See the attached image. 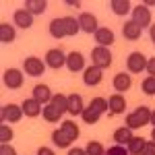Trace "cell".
Segmentation results:
<instances>
[{
	"label": "cell",
	"mask_w": 155,
	"mask_h": 155,
	"mask_svg": "<svg viewBox=\"0 0 155 155\" xmlns=\"http://www.w3.org/2000/svg\"><path fill=\"white\" fill-rule=\"evenodd\" d=\"M91 60H93V66L104 71V68H107L112 64V52H110V48L95 46V48L91 50Z\"/></svg>",
	"instance_id": "obj_1"
},
{
	"label": "cell",
	"mask_w": 155,
	"mask_h": 155,
	"mask_svg": "<svg viewBox=\"0 0 155 155\" xmlns=\"http://www.w3.org/2000/svg\"><path fill=\"white\" fill-rule=\"evenodd\" d=\"M23 72L19 68H6L2 74V83L6 89H19V87H23Z\"/></svg>",
	"instance_id": "obj_2"
},
{
	"label": "cell",
	"mask_w": 155,
	"mask_h": 155,
	"mask_svg": "<svg viewBox=\"0 0 155 155\" xmlns=\"http://www.w3.org/2000/svg\"><path fill=\"white\" fill-rule=\"evenodd\" d=\"M23 68L29 77H41L46 72V62L39 60L37 56H27L25 62H23Z\"/></svg>",
	"instance_id": "obj_3"
},
{
	"label": "cell",
	"mask_w": 155,
	"mask_h": 155,
	"mask_svg": "<svg viewBox=\"0 0 155 155\" xmlns=\"http://www.w3.org/2000/svg\"><path fill=\"white\" fill-rule=\"evenodd\" d=\"M44 62H46V66L58 71V68H62V66H66V54H64L62 50H58V48H52V50H48Z\"/></svg>",
	"instance_id": "obj_4"
},
{
	"label": "cell",
	"mask_w": 155,
	"mask_h": 155,
	"mask_svg": "<svg viewBox=\"0 0 155 155\" xmlns=\"http://www.w3.org/2000/svg\"><path fill=\"white\" fill-rule=\"evenodd\" d=\"M132 21L139 25L141 29H145V27H151V11H149L145 4L132 6Z\"/></svg>",
	"instance_id": "obj_5"
},
{
	"label": "cell",
	"mask_w": 155,
	"mask_h": 155,
	"mask_svg": "<svg viewBox=\"0 0 155 155\" xmlns=\"http://www.w3.org/2000/svg\"><path fill=\"white\" fill-rule=\"evenodd\" d=\"M126 68H128V72H134V74L143 72L145 68H147V58H145V54L132 52L130 56L126 58Z\"/></svg>",
	"instance_id": "obj_6"
},
{
	"label": "cell",
	"mask_w": 155,
	"mask_h": 155,
	"mask_svg": "<svg viewBox=\"0 0 155 155\" xmlns=\"http://www.w3.org/2000/svg\"><path fill=\"white\" fill-rule=\"evenodd\" d=\"M77 19H79V25H81V31L95 35V31L99 29V25H97V17L93 15V12H81Z\"/></svg>",
	"instance_id": "obj_7"
},
{
	"label": "cell",
	"mask_w": 155,
	"mask_h": 155,
	"mask_svg": "<svg viewBox=\"0 0 155 155\" xmlns=\"http://www.w3.org/2000/svg\"><path fill=\"white\" fill-rule=\"evenodd\" d=\"M23 118V107L17 106V104H6L2 106V122H19Z\"/></svg>",
	"instance_id": "obj_8"
},
{
	"label": "cell",
	"mask_w": 155,
	"mask_h": 155,
	"mask_svg": "<svg viewBox=\"0 0 155 155\" xmlns=\"http://www.w3.org/2000/svg\"><path fill=\"white\" fill-rule=\"evenodd\" d=\"M101 79H104V71L97 68V66H89V68L83 71V83L87 85V87H95V85H99Z\"/></svg>",
	"instance_id": "obj_9"
},
{
	"label": "cell",
	"mask_w": 155,
	"mask_h": 155,
	"mask_svg": "<svg viewBox=\"0 0 155 155\" xmlns=\"http://www.w3.org/2000/svg\"><path fill=\"white\" fill-rule=\"evenodd\" d=\"M130 85H132L130 72H118V74H114V79H112V87L116 89V93H124V91H128Z\"/></svg>",
	"instance_id": "obj_10"
},
{
	"label": "cell",
	"mask_w": 155,
	"mask_h": 155,
	"mask_svg": "<svg viewBox=\"0 0 155 155\" xmlns=\"http://www.w3.org/2000/svg\"><path fill=\"white\" fill-rule=\"evenodd\" d=\"M66 68L71 72L85 71V56L81 52H71V54H66Z\"/></svg>",
	"instance_id": "obj_11"
},
{
	"label": "cell",
	"mask_w": 155,
	"mask_h": 155,
	"mask_svg": "<svg viewBox=\"0 0 155 155\" xmlns=\"http://www.w3.org/2000/svg\"><path fill=\"white\" fill-rule=\"evenodd\" d=\"M12 21L17 23V27H21V29H29L33 25V15L29 11H25V8H19V11L12 12Z\"/></svg>",
	"instance_id": "obj_12"
},
{
	"label": "cell",
	"mask_w": 155,
	"mask_h": 155,
	"mask_svg": "<svg viewBox=\"0 0 155 155\" xmlns=\"http://www.w3.org/2000/svg\"><path fill=\"white\" fill-rule=\"evenodd\" d=\"M21 107H23V114L27 116V118H35V116H39V114L44 112V106H41L37 99H33V97L25 99Z\"/></svg>",
	"instance_id": "obj_13"
},
{
	"label": "cell",
	"mask_w": 155,
	"mask_h": 155,
	"mask_svg": "<svg viewBox=\"0 0 155 155\" xmlns=\"http://www.w3.org/2000/svg\"><path fill=\"white\" fill-rule=\"evenodd\" d=\"M85 107L87 106L83 104V97L79 95V93H71V95H68V114H71L72 118H74V116H81Z\"/></svg>",
	"instance_id": "obj_14"
},
{
	"label": "cell",
	"mask_w": 155,
	"mask_h": 155,
	"mask_svg": "<svg viewBox=\"0 0 155 155\" xmlns=\"http://www.w3.org/2000/svg\"><path fill=\"white\" fill-rule=\"evenodd\" d=\"M93 37H95L97 46H104V48H110V46L114 44V31L107 29V27H99Z\"/></svg>",
	"instance_id": "obj_15"
},
{
	"label": "cell",
	"mask_w": 155,
	"mask_h": 155,
	"mask_svg": "<svg viewBox=\"0 0 155 155\" xmlns=\"http://www.w3.org/2000/svg\"><path fill=\"white\" fill-rule=\"evenodd\" d=\"M107 107H110V114H122L126 110V99L122 97V93H114L107 97Z\"/></svg>",
	"instance_id": "obj_16"
},
{
	"label": "cell",
	"mask_w": 155,
	"mask_h": 155,
	"mask_svg": "<svg viewBox=\"0 0 155 155\" xmlns=\"http://www.w3.org/2000/svg\"><path fill=\"white\" fill-rule=\"evenodd\" d=\"M52 91H50V87L48 85H35V87H33V99H37V101H39V104H41V106H48L50 101H52Z\"/></svg>",
	"instance_id": "obj_17"
},
{
	"label": "cell",
	"mask_w": 155,
	"mask_h": 155,
	"mask_svg": "<svg viewBox=\"0 0 155 155\" xmlns=\"http://www.w3.org/2000/svg\"><path fill=\"white\" fill-rule=\"evenodd\" d=\"M141 27L134 23V21H126V23L122 25V35L126 37L128 41H137V39H141Z\"/></svg>",
	"instance_id": "obj_18"
},
{
	"label": "cell",
	"mask_w": 155,
	"mask_h": 155,
	"mask_svg": "<svg viewBox=\"0 0 155 155\" xmlns=\"http://www.w3.org/2000/svg\"><path fill=\"white\" fill-rule=\"evenodd\" d=\"M52 143L56 145V147H60V149H68L74 141H72V139L62 130V128H56V130L52 132Z\"/></svg>",
	"instance_id": "obj_19"
},
{
	"label": "cell",
	"mask_w": 155,
	"mask_h": 155,
	"mask_svg": "<svg viewBox=\"0 0 155 155\" xmlns=\"http://www.w3.org/2000/svg\"><path fill=\"white\" fill-rule=\"evenodd\" d=\"M48 31H50V35L54 37V39L66 37V29H64V17H60V19H52V21H50Z\"/></svg>",
	"instance_id": "obj_20"
},
{
	"label": "cell",
	"mask_w": 155,
	"mask_h": 155,
	"mask_svg": "<svg viewBox=\"0 0 155 155\" xmlns=\"http://www.w3.org/2000/svg\"><path fill=\"white\" fill-rule=\"evenodd\" d=\"M132 137H134V134H132V130L128 126H120V128L114 130V141H116V145H124V147H126V145L130 143Z\"/></svg>",
	"instance_id": "obj_21"
},
{
	"label": "cell",
	"mask_w": 155,
	"mask_h": 155,
	"mask_svg": "<svg viewBox=\"0 0 155 155\" xmlns=\"http://www.w3.org/2000/svg\"><path fill=\"white\" fill-rule=\"evenodd\" d=\"M48 8L46 0H25V11H29L31 15H44Z\"/></svg>",
	"instance_id": "obj_22"
},
{
	"label": "cell",
	"mask_w": 155,
	"mask_h": 155,
	"mask_svg": "<svg viewBox=\"0 0 155 155\" xmlns=\"http://www.w3.org/2000/svg\"><path fill=\"white\" fill-rule=\"evenodd\" d=\"M145 145H147V141H145L143 137H132L130 143L126 145V149H128V155H141L145 149Z\"/></svg>",
	"instance_id": "obj_23"
},
{
	"label": "cell",
	"mask_w": 155,
	"mask_h": 155,
	"mask_svg": "<svg viewBox=\"0 0 155 155\" xmlns=\"http://www.w3.org/2000/svg\"><path fill=\"white\" fill-rule=\"evenodd\" d=\"M110 6H112V11L116 12V15H128V12H132V4L128 2V0H112L110 2Z\"/></svg>",
	"instance_id": "obj_24"
},
{
	"label": "cell",
	"mask_w": 155,
	"mask_h": 155,
	"mask_svg": "<svg viewBox=\"0 0 155 155\" xmlns=\"http://www.w3.org/2000/svg\"><path fill=\"white\" fill-rule=\"evenodd\" d=\"M50 104L56 107L60 114H66V112H68V95H64V93H56V95L52 97Z\"/></svg>",
	"instance_id": "obj_25"
},
{
	"label": "cell",
	"mask_w": 155,
	"mask_h": 155,
	"mask_svg": "<svg viewBox=\"0 0 155 155\" xmlns=\"http://www.w3.org/2000/svg\"><path fill=\"white\" fill-rule=\"evenodd\" d=\"M0 41L2 44H11L15 41V27L8 23H0Z\"/></svg>",
	"instance_id": "obj_26"
},
{
	"label": "cell",
	"mask_w": 155,
	"mask_h": 155,
	"mask_svg": "<svg viewBox=\"0 0 155 155\" xmlns=\"http://www.w3.org/2000/svg\"><path fill=\"white\" fill-rule=\"evenodd\" d=\"M41 116L46 118V122H62V114H60L56 107L48 104V106H44V112H41Z\"/></svg>",
	"instance_id": "obj_27"
},
{
	"label": "cell",
	"mask_w": 155,
	"mask_h": 155,
	"mask_svg": "<svg viewBox=\"0 0 155 155\" xmlns=\"http://www.w3.org/2000/svg\"><path fill=\"white\" fill-rule=\"evenodd\" d=\"M64 29H66V37H72L81 31V25H79V19L74 17H64Z\"/></svg>",
	"instance_id": "obj_28"
},
{
	"label": "cell",
	"mask_w": 155,
	"mask_h": 155,
	"mask_svg": "<svg viewBox=\"0 0 155 155\" xmlns=\"http://www.w3.org/2000/svg\"><path fill=\"white\" fill-rule=\"evenodd\" d=\"M60 128L66 132L68 137H71L72 141H77L79 139V134H81V130H79V126H77V122H72V120H64L62 124H60Z\"/></svg>",
	"instance_id": "obj_29"
},
{
	"label": "cell",
	"mask_w": 155,
	"mask_h": 155,
	"mask_svg": "<svg viewBox=\"0 0 155 155\" xmlns=\"http://www.w3.org/2000/svg\"><path fill=\"white\" fill-rule=\"evenodd\" d=\"M134 116L139 118L141 126H147V124L151 122V110H149L147 106H139L137 110H134Z\"/></svg>",
	"instance_id": "obj_30"
},
{
	"label": "cell",
	"mask_w": 155,
	"mask_h": 155,
	"mask_svg": "<svg viewBox=\"0 0 155 155\" xmlns=\"http://www.w3.org/2000/svg\"><path fill=\"white\" fill-rule=\"evenodd\" d=\"M89 107H91V110H95L97 114H106V112H110L107 101L104 99V97H93V99L89 101Z\"/></svg>",
	"instance_id": "obj_31"
},
{
	"label": "cell",
	"mask_w": 155,
	"mask_h": 155,
	"mask_svg": "<svg viewBox=\"0 0 155 155\" xmlns=\"http://www.w3.org/2000/svg\"><path fill=\"white\" fill-rule=\"evenodd\" d=\"M81 118H83L85 124H89V126H91V124H95L97 120L101 118V114H97L95 110H91V107L87 106V107L83 110V114H81Z\"/></svg>",
	"instance_id": "obj_32"
},
{
	"label": "cell",
	"mask_w": 155,
	"mask_h": 155,
	"mask_svg": "<svg viewBox=\"0 0 155 155\" xmlns=\"http://www.w3.org/2000/svg\"><path fill=\"white\" fill-rule=\"evenodd\" d=\"M85 151H87V155H106V149H104V145L99 141H89Z\"/></svg>",
	"instance_id": "obj_33"
},
{
	"label": "cell",
	"mask_w": 155,
	"mask_h": 155,
	"mask_svg": "<svg viewBox=\"0 0 155 155\" xmlns=\"http://www.w3.org/2000/svg\"><path fill=\"white\" fill-rule=\"evenodd\" d=\"M141 87H143L145 95H155V77H147L141 83Z\"/></svg>",
	"instance_id": "obj_34"
},
{
	"label": "cell",
	"mask_w": 155,
	"mask_h": 155,
	"mask_svg": "<svg viewBox=\"0 0 155 155\" xmlns=\"http://www.w3.org/2000/svg\"><path fill=\"white\" fill-rule=\"evenodd\" d=\"M12 137H15L12 128H11V126H6V124H2V126H0V143H11Z\"/></svg>",
	"instance_id": "obj_35"
},
{
	"label": "cell",
	"mask_w": 155,
	"mask_h": 155,
	"mask_svg": "<svg viewBox=\"0 0 155 155\" xmlns=\"http://www.w3.org/2000/svg\"><path fill=\"white\" fill-rule=\"evenodd\" d=\"M106 155H128V149L124 145H114V147L106 149Z\"/></svg>",
	"instance_id": "obj_36"
},
{
	"label": "cell",
	"mask_w": 155,
	"mask_h": 155,
	"mask_svg": "<svg viewBox=\"0 0 155 155\" xmlns=\"http://www.w3.org/2000/svg\"><path fill=\"white\" fill-rule=\"evenodd\" d=\"M126 126H128L130 130H134V128H141V122H139V118L134 116V112L126 116Z\"/></svg>",
	"instance_id": "obj_37"
},
{
	"label": "cell",
	"mask_w": 155,
	"mask_h": 155,
	"mask_svg": "<svg viewBox=\"0 0 155 155\" xmlns=\"http://www.w3.org/2000/svg\"><path fill=\"white\" fill-rule=\"evenodd\" d=\"M0 155H17L15 147H11L8 143H2L0 145Z\"/></svg>",
	"instance_id": "obj_38"
},
{
	"label": "cell",
	"mask_w": 155,
	"mask_h": 155,
	"mask_svg": "<svg viewBox=\"0 0 155 155\" xmlns=\"http://www.w3.org/2000/svg\"><path fill=\"white\" fill-rule=\"evenodd\" d=\"M141 155H155V141H147V145H145Z\"/></svg>",
	"instance_id": "obj_39"
},
{
	"label": "cell",
	"mask_w": 155,
	"mask_h": 155,
	"mask_svg": "<svg viewBox=\"0 0 155 155\" xmlns=\"http://www.w3.org/2000/svg\"><path fill=\"white\" fill-rule=\"evenodd\" d=\"M145 72H149V77H155V56L147 60V68H145Z\"/></svg>",
	"instance_id": "obj_40"
},
{
	"label": "cell",
	"mask_w": 155,
	"mask_h": 155,
	"mask_svg": "<svg viewBox=\"0 0 155 155\" xmlns=\"http://www.w3.org/2000/svg\"><path fill=\"white\" fill-rule=\"evenodd\" d=\"M66 155H87V151H85V149H81V147H72Z\"/></svg>",
	"instance_id": "obj_41"
},
{
	"label": "cell",
	"mask_w": 155,
	"mask_h": 155,
	"mask_svg": "<svg viewBox=\"0 0 155 155\" xmlns=\"http://www.w3.org/2000/svg\"><path fill=\"white\" fill-rule=\"evenodd\" d=\"M37 155H56V153H54L50 147H39V149H37Z\"/></svg>",
	"instance_id": "obj_42"
},
{
	"label": "cell",
	"mask_w": 155,
	"mask_h": 155,
	"mask_svg": "<svg viewBox=\"0 0 155 155\" xmlns=\"http://www.w3.org/2000/svg\"><path fill=\"white\" fill-rule=\"evenodd\" d=\"M66 6H72V8H79V6H81V2H79V0H66Z\"/></svg>",
	"instance_id": "obj_43"
},
{
	"label": "cell",
	"mask_w": 155,
	"mask_h": 155,
	"mask_svg": "<svg viewBox=\"0 0 155 155\" xmlns=\"http://www.w3.org/2000/svg\"><path fill=\"white\" fill-rule=\"evenodd\" d=\"M149 37H151V41L155 44V23H151V27H149Z\"/></svg>",
	"instance_id": "obj_44"
},
{
	"label": "cell",
	"mask_w": 155,
	"mask_h": 155,
	"mask_svg": "<svg viewBox=\"0 0 155 155\" xmlns=\"http://www.w3.org/2000/svg\"><path fill=\"white\" fill-rule=\"evenodd\" d=\"M149 124H153V126H155V110H151V122H149Z\"/></svg>",
	"instance_id": "obj_45"
},
{
	"label": "cell",
	"mask_w": 155,
	"mask_h": 155,
	"mask_svg": "<svg viewBox=\"0 0 155 155\" xmlns=\"http://www.w3.org/2000/svg\"><path fill=\"white\" fill-rule=\"evenodd\" d=\"M145 6H155V0H145Z\"/></svg>",
	"instance_id": "obj_46"
},
{
	"label": "cell",
	"mask_w": 155,
	"mask_h": 155,
	"mask_svg": "<svg viewBox=\"0 0 155 155\" xmlns=\"http://www.w3.org/2000/svg\"><path fill=\"white\" fill-rule=\"evenodd\" d=\"M151 141H155V126H153V130H151Z\"/></svg>",
	"instance_id": "obj_47"
}]
</instances>
